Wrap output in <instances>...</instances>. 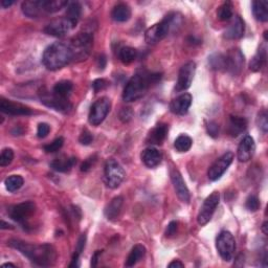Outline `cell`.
Returning <instances> with one entry per match:
<instances>
[{"label": "cell", "instance_id": "6da1fadb", "mask_svg": "<svg viewBox=\"0 0 268 268\" xmlns=\"http://www.w3.org/2000/svg\"><path fill=\"white\" fill-rule=\"evenodd\" d=\"M7 244L12 248L18 250L38 266H51L57 261V250L50 244H33L17 239L10 240Z\"/></svg>", "mask_w": 268, "mask_h": 268}, {"label": "cell", "instance_id": "7a4b0ae2", "mask_svg": "<svg viewBox=\"0 0 268 268\" xmlns=\"http://www.w3.org/2000/svg\"><path fill=\"white\" fill-rule=\"evenodd\" d=\"M162 74L140 72L135 74L125 86L123 99L125 102H135L143 98L153 85L157 84Z\"/></svg>", "mask_w": 268, "mask_h": 268}, {"label": "cell", "instance_id": "3957f363", "mask_svg": "<svg viewBox=\"0 0 268 268\" xmlns=\"http://www.w3.org/2000/svg\"><path fill=\"white\" fill-rule=\"evenodd\" d=\"M74 62L69 42H55L47 46L42 56V63L49 71H58Z\"/></svg>", "mask_w": 268, "mask_h": 268}, {"label": "cell", "instance_id": "277c9868", "mask_svg": "<svg viewBox=\"0 0 268 268\" xmlns=\"http://www.w3.org/2000/svg\"><path fill=\"white\" fill-rule=\"evenodd\" d=\"M66 0H27L21 4L22 12L30 18H39L46 14L59 12L67 6Z\"/></svg>", "mask_w": 268, "mask_h": 268}, {"label": "cell", "instance_id": "5b68a950", "mask_svg": "<svg viewBox=\"0 0 268 268\" xmlns=\"http://www.w3.org/2000/svg\"><path fill=\"white\" fill-rule=\"evenodd\" d=\"M181 23V16L177 13H170L160 22L154 24L145 33L146 42L149 44H156L165 39L171 31H174Z\"/></svg>", "mask_w": 268, "mask_h": 268}, {"label": "cell", "instance_id": "8992f818", "mask_svg": "<svg viewBox=\"0 0 268 268\" xmlns=\"http://www.w3.org/2000/svg\"><path fill=\"white\" fill-rule=\"evenodd\" d=\"M74 62H81L90 56L93 46V35L90 32H81L69 41Z\"/></svg>", "mask_w": 268, "mask_h": 268}, {"label": "cell", "instance_id": "52a82bcc", "mask_svg": "<svg viewBox=\"0 0 268 268\" xmlns=\"http://www.w3.org/2000/svg\"><path fill=\"white\" fill-rule=\"evenodd\" d=\"M216 247H217L218 253L224 261H231L236 250V241L231 232L222 230L216 240Z\"/></svg>", "mask_w": 268, "mask_h": 268}, {"label": "cell", "instance_id": "ba28073f", "mask_svg": "<svg viewBox=\"0 0 268 268\" xmlns=\"http://www.w3.org/2000/svg\"><path fill=\"white\" fill-rule=\"evenodd\" d=\"M105 183L108 188L116 189L123 183L125 178V171L119 163L110 158L105 163Z\"/></svg>", "mask_w": 268, "mask_h": 268}, {"label": "cell", "instance_id": "9c48e42d", "mask_svg": "<svg viewBox=\"0 0 268 268\" xmlns=\"http://www.w3.org/2000/svg\"><path fill=\"white\" fill-rule=\"evenodd\" d=\"M111 109V101L107 97H103L93 103L90 108L88 120L92 126L101 125L108 115Z\"/></svg>", "mask_w": 268, "mask_h": 268}, {"label": "cell", "instance_id": "30bf717a", "mask_svg": "<svg viewBox=\"0 0 268 268\" xmlns=\"http://www.w3.org/2000/svg\"><path fill=\"white\" fill-rule=\"evenodd\" d=\"M39 96H40L41 103L44 104L46 107L53 108L60 112H63V114L69 112L73 108L72 103L69 102L68 99L58 97L53 91L49 92V91L42 89V91L39 92Z\"/></svg>", "mask_w": 268, "mask_h": 268}, {"label": "cell", "instance_id": "8fae6325", "mask_svg": "<svg viewBox=\"0 0 268 268\" xmlns=\"http://www.w3.org/2000/svg\"><path fill=\"white\" fill-rule=\"evenodd\" d=\"M220 194L218 192H213L206 199L203 201L202 206L200 207L199 214L197 216V222L199 226L203 227L210 222L213 215L219 205Z\"/></svg>", "mask_w": 268, "mask_h": 268}, {"label": "cell", "instance_id": "7c38bea8", "mask_svg": "<svg viewBox=\"0 0 268 268\" xmlns=\"http://www.w3.org/2000/svg\"><path fill=\"white\" fill-rule=\"evenodd\" d=\"M244 65V55L239 48H234L224 54V69L231 76H238Z\"/></svg>", "mask_w": 268, "mask_h": 268}, {"label": "cell", "instance_id": "4fadbf2b", "mask_svg": "<svg viewBox=\"0 0 268 268\" xmlns=\"http://www.w3.org/2000/svg\"><path fill=\"white\" fill-rule=\"evenodd\" d=\"M36 211V204L33 201H24L8 207L7 214L10 218L16 222L24 224Z\"/></svg>", "mask_w": 268, "mask_h": 268}, {"label": "cell", "instance_id": "5bb4252c", "mask_svg": "<svg viewBox=\"0 0 268 268\" xmlns=\"http://www.w3.org/2000/svg\"><path fill=\"white\" fill-rule=\"evenodd\" d=\"M196 72V64L193 61H190L181 66L178 73L177 82L175 85V91H184L191 87L194 76Z\"/></svg>", "mask_w": 268, "mask_h": 268}, {"label": "cell", "instance_id": "9a60e30c", "mask_svg": "<svg viewBox=\"0 0 268 268\" xmlns=\"http://www.w3.org/2000/svg\"><path fill=\"white\" fill-rule=\"evenodd\" d=\"M234 160V153L227 152L221 157L216 160L207 171V176L210 180L216 181L221 178V176L226 173V171L230 166V163Z\"/></svg>", "mask_w": 268, "mask_h": 268}, {"label": "cell", "instance_id": "2e32d148", "mask_svg": "<svg viewBox=\"0 0 268 268\" xmlns=\"http://www.w3.org/2000/svg\"><path fill=\"white\" fill-rule=\"evenodd\" d=\"M75 28V25L69 21L66 17H63V18L55 19L49 22L44 29V33L49 35V36L61 38L66 36V35Z\"/></svg>", "mask_w": 268, "mask_h": 268}, {"label": "cell", "instance_id": "e0dca14e", "mask_svg": "<svg viewBox=\"0 0 268 268\" xmlns=\"http://www.w3.org/2000/svg\"><path fill=\"white\" fill-rule=\"evenodd\" d=\"M0 111L5 115H33V110L23 105L20 103H14L5 99H1L0 101Z\"/></svg>", "mask_w": 268, "mask_h": 268}, {"label": "cell", "instance_id": "ac0fdd59", "mask_svg": "<svg viewBox=\"0 0 268 268\" xmlns=\"http://www.w3.org/2000/svg\"><path fill=\"white\" fill-rule=\"evenodd\" d=\"M171 180L173 186H174V189L179 199L185 203H189L190 198H191V196H190V191L178 170L174 169L171 171Z\"/></svg>", "mask_w": 268, "mask_h": 268}, {"label": "cell", "instance_id": "d6986e66", "mask_svg": "<svg viewBox=\"0 0 268 268\" xmlns=\"http://www.w3.org/2000/svg\"><path fill=\"white\" fill-rule=\"evenodd\" d=\"M193 98L190 93L180 94L170 103V110L176 115H185L192 105Z\"/></svg>", "mask_w": 268, "mask_h": 268}, {"label": "cell", "instance_id": "ffe728a7", "mask_svg": "<svg viewBox=\"0 0 268 268\" xmlns=\"http://www.w3.org/2000/svg\"><path fill=\"white\" fill-rule=\"evenodd\" d=\"M231 22L229 25V28L224 32V37L230 40H235L240 39L243 37L244 32H245V23L243 19L241 18L239 15L232 16L230 19Z\"/></svg>", "mask_w": 268, "mask_h": 268}, {"label": "cell", "instance_id": "44dd1931", "mask_svg": "<svg viewBox=\"0 0 268 268\" xmlns=\"http://www.w3.org/2000/svg\"><path fill=\"white\" fill-rule=\"evenodd\" d=\"M256 150V145L254 138L250 135H246L243 140L241 141L238 151H237V156L239 161L241 162H246L250 158L253 157V155Z\"/></svg>", "mask_w": 268, "mask_h": 268}, {"label": "cell", "instance_id": "7402d4cb", "mask_svg": "<svg viewBox=\"0 0 268 268\" xmlns=\"http://www.w3.org/2000/svg\"><path fill=\"white\" fill-rule=\"evenodd\" d=\"M169 132V126L167 124H158L156 127H154L147 136V144L159 146L166 140V137Z\"/></svg>", "mask_w": 268, "mask_h": 268}, {"label": "cell", "instance_id": "603a6c76", "mask_svg": "<svg viewBox=\"0 0 268 268\" xmlns=\"http://www.w3.org/2000/svg\"><path fill=\"white\" fill-rule=\"evenodd\" d=\"M247 128V120L245 117L230 115L228 124V132L230 136L237 137Z\"/></svg>", "mask_w": 268, "mask_h": 268}, {"label": "cell", "instance_id": "cb8c5ba5", "mask_svg": "<svg viewBox=\"0 0 268 268\" xmlns=\"http://www.w3.org/2000/svg\"><path fill=\"white\" fill-rule=\"evenodd\" d=\"M162 159V155L161 153L155 148H147L142 152V161L144 162V165L146 167H148L150 169L157 167L159 163L161 162Z\"/></svg>", "mask_w": 268, "mask_h": 268}, {"label": "cell", "instance_id": "d4e9b609", "mask_svg": "<svg viewBox=\"0 0 268 268\" xmlns=\"http://www.w3.org/2000/svg\"><path fill=\"white\" fill-rule=\"evenodd\" d=\"M124 203V198L122 196H117L115 197L112 199L107 206L105 207V216L108 220H115L117 218V216L119 215L120 210H122V206Z\"/></svg>", "mask_w": 268, "mask_h": 268}, {"label": "cell", "instance_id": "484cf974", "mask_svg": "<svg viewBox=\"0 0 268 268\" xmlns=\"http://www.w3.org/2000/svg\"><path fill=\"white\" fill-rule=\"evenodd\" d=\"M76 163H77V158L76 157L62 156V157L57 158V159L51 161L50 168L53 169L54 171H56V172L66 173L68 171H71L75 167Z\"/></svg>", "mask_w": 268, "mask_h": 268}, {"label": "cell", "instance_id": "4316f807", "mask_svg": "<svg viewBox=\"0 0 268 268\" xmlns=\"http://www.w3.org/2000/svg\"><path fill=\"white\" fill-rule=\"evenodd\" d=\"M111 17L116 22H126L131 17V8L127 3H118L112 10Z\"/></svg>", "mask_w": 268, "mask_h": 268}, {"label": "cell", "instance_id": "83f0119b", "mask_svg": "<svg viewBox=\"0 0 268 268\" xmlns=\"http://www.w3.org/2000/svg\"><path fill=\"white\" fill-rule=\"evenodd\" d=\"M267 61V50L266 46L262 45L260 48L258 49L257 54L252 59V61L249 63V68L252 72H260L261 69L265 66Z\"/></svg>", "mask_w": 268, "mask_h": 268}, {"label": "cell", "instance_id": "f1b7e54d", "mask_svg": "<svg viewBox=\"0 0 268 268\" xmlns=\"http://www.w3.org/2000/svg\"><path fill=\"white\" fill-rule=\"evenodd\" d=\"M81 15H82V5L79 2L77 1L68 2L65 17L75 25V27H77V22H79Z\"/></svg>", "mask_w": 268, "mask_h": 268}, {"label": "cell", "instance_id": "f546056e", "mask_svg": "<svg viewBox=\"0 0 268 268\" xmlns=\"http://www.w3.org/2000/svg\"><path fill=\"white\" fill-rule=\"evenodd\" d=\"M145 255H146V247L142 244L135 245L131 249V252H130V254H129L128 258L126 259L125 266L126 267L134 266L135 264H137L142 260V259L145 257Z\"/></svg>", "mask_w": 268, "mask_h": 268}, {"label": "cell", "instance_id": "4dcf8cb0", "mask_svg": "<svg viewBox=\"0 0 268 268\" xmlns=\"http://www.w3.org/2000/svg\"><path fill=\"white\" fill-rule=\"evenodd\" d=\"M252 5L255 18L261 22H266L268 20V2L266 0L254 1Z\"/></svg>", "mask_w": 268, "mask_h": 268}, {"label": "cell", "instance_id": "1f68e13d", "mask_svg": "<svg viewBox=\"0 0 268 268\" xmlns=\"http://www.w3.org/2000/svg\"><path fill=\"white\" fill-rule=\"evenodd\" d=\"M74 84L71 81H60L58 82L53 88V92L58 97H61L64 99H68L69 94L73 91Z\"/></svg>", "mask_w": 268, "mask_h": 268}, {"label": "cell", "instance_id": "d6a6232c", "mask_svg": "<svg viewBox=\"0 0 268 268\" xmlns=\"http://www.w3.org/2000/svg\"><path fill=\"white\" fill-rule=\"evenodd\" d=\"M137 57V50L131 46H123L118 50V59L123 64L132 63Z\"/></svg>", "mask_w": 268, "mask_h": 268}, {"label": "cell", "instance_id": "836d02e7", "mask_svg": "<svg viewBox=\"0 0 268 268\" xmlns=\"http://www.w3.org/2000/svg\"><path fill=\"white\" fill-rule=\"evenodd\" d=\"M192 144H193V141L191 137L186 134H181L175 140L174 147L177 152L183 153V152H188L190 149H191Z\"/></svg>", "mask_w": 268, "mask_h": 268}, {"label": "cell", "instance_id": "e575fe53", "mask_svg": "<svg viewBox=\"0 0 268 268\" xmlns=\"http://www.w3.org/2000/svg\"><path fill=\"white\" fill-rule=\"evenodd\" d=\"M232 8H234V6H232V3L230 1H227L220 5L217 11L218 19L221 21H230L232 18V16H234Z\"/></svg>", "mask_w": 268, "mask_h": 268}, {"label": "cell", "instance_id": "d590c367", "mask_svg": "<svg viewBox=\"0 0 268 268\" xmlns=\"http://www.w3.org/2000/svg\"><path fill=\"white\" fill-rule=\"evenodd\" d=\"M85 244H86V235L83 234L81 235V237L79 238V240H77V246H76V249H75V254H74V257H73V260H72V263L69 264V267H79V258L82 254V252L85 248Z\"/></svg>", "mask_w": 268, "mask_h": 268}, {"label": "cell", "instance_id": "8d00e7d4", "mask_svg": "<svg viewBox=\"0 0 268 268\" xmlns=\"http://www.w3.org/2000/svg\"><path fill=\"white\" fill-rule=\"evenodd\" d=\"M24 180L20 175H12L4 181L5 188L8 192H16L23 186Z\"/></svg>", "mask_w": 268, "mask_h": 268}, {"label": "cell", "instance_id": "74e56055", "mask_svg": "<svg viewBox=\"0 0 268 268\" xmlns=\"http://www.w3.org/2000/svg\"><path fill=\"white\" fill-rule=\"evenodd\" d=\"M210 66L215 71H223L224 69V54H213L209 58Z\"/></svg>", "mask_w": 268, "mask_h": 268}, {"label": "cell", "instance_id": "f35d334b", "mask_svg": "<svg viewBox=\"0 0 268 268\" xmlns=\"http://www.w3.org/2000/svg\"><path fill=\"white\" fill-rule=\"evenodd\" d=\"M14 159V151L11 148H5L1 151L0 154V166L1 167H7L11 165Z\"/></svg>", "mask_w": 268, "mask_h": 268}, {"label": "cell", "instance_id": "ab89813d", "mask_svg": "<svg viewBox=\"0 0 268 268\" xmlns=\"http://www.w3.org/2000/svg\"><path fill=\"white\" fill-rule=\"evenodd\" d=\"M64 144V138L63 137H58L56 138L55 141L51 142L50 144L44 146V151L46 153H55L57 151H59L60 149L63 147Z\"/></svg>", "mask_w": 268, "mask_h": 268}, {"label": "cell", "instance_id": "60d3db41", "mask_svg": "<svg viewBox=\"0 0 268 268\" xmlns=\"http://www.w3.org/2000/svg\"><path fill=\"white\" fill-rule=\"evenodd\" d=\"M245 206L249 212H257L259 210V207H260V201H259L257 196L250 195L246 199Z\"/></svg>", "mask_w": 268, "mask_h": 268}, {"label": "cell", "instance_id": "b9f144b4", "mask_svg": "<svg viewBox=\"0 0 268 268\" xmlns=\"http://www.w3.org/2000/svg\"><path fill=\"white\" fill-rule=\"evenodd\" d=\"M119 119L122 120L123 123H129L133 117V110L131 108H122L119 111Z\"/></svg>", "mask_w": 268, "mask_h": 268}, {"label": "cell", "instance_id": "7bdbcfd3", "mask_svg": "<svg viewBox=\"0 0 268 268\" xmlns=\"http://www.w3.org/2000/svg\"><path fill=\"white\" fill-rule=\"evenodd\" d=\"M91 86H92L94 92L98 93L101 90L106 89L109 86V82L107 80H105V79H97V80H94L92 82Z\"/></svg>", "mask_w": 268, "mask_h": 268}, {"label": "cell", "instance_id": "ee69618b", "mask_svg": "<svg viewBox=\"0 0 268 268\" xmlns=\"http://www.w3.org/2000/svg\"><path fill=\"white\" fill-rule=\"evenodd\" d=\"M97 160H98L97 155H92V156H89L87 159H85L84 162L82 163L81 171L82 172H88L94 165H96Z\"/></svg>", "mask_w": 268, "mask_h": 268}, {"label": "cell", "instance_id": "f6af8a7d", "mask_svg": "<svg viewBox=\"0 0 268 268\" xmlns=\"http://www.w3.org/2000/svg\"><path fill=\"white\" fill-rule=\"evenodd\" d=\"M92 141H93L92 134L87 130V129H84L79 137V142L84 146H88L92 143Z\"/></svg>", "mask_w": 268, "mask_h": 268}, {"label": "cell", "instance_id": "bcb514c9", "mask_svg": "<svg viewBox=\"0 0 268 268\" xmlns=\"http://www.w3.org/2000/svg\"><path fill=\"white\" fill-rule=\"evenodd\" d=\"M50 131V126L46 123H41L38 126V130H37V135L39 138H44L48 135Z\"/></svg>", "mask_w": 268, "mask_h": 268}, {"label": "cell", "instance_id": "7dc6e473", "mask_svg": "<svg viewBox=\"0 0 268 268\" xmlns=\"http://www.w3.org/2000/svg\"><path fill=\"white\" fill-rule=\"evenodd\" d=\"M259 127L261 128V130L266 133L268 130V122H267V114L266 111H263L262 114L259 115Z\"/></svg>", "mask_w": 268, "mask_h": 268}, {"label": "cell", "instance_id": "c3c4849f", "mask_svg": "<svg viewBox=\"0 0 268 268\" xmlns=\"http://www.w3.org/2000/svg\"><path fill=\"white\" fill-rule=\"evenodd\" d=\"M207 133L214 138L217 137L219 135V125L216 124L215 122H211L207 125Z\"/></svg>", "mask_w": 268, "mask_h": 268}, {"label": "cell", "instance_id": "681fc988", "mask_svg": "<svg viewBox=\"0 0 268 268\" xmlns=\"http://www.w3.org/2000/svg\"><path fill=\"white\" fill-rule=\"evenodd\" d=\"M177 229H178V223L176 221H171L169 223L168 228H167L166 236L167 237H172L173 235H175L176 231H177Z\"/></svg>", "mask_w": 268, "mask_h": 268}, {"label": "cell", "instance_id": "f907efd6", "mask_svg": "<svg viewBox=\"0 0 268 268\" xmlns=\"http://www.w3.org/2000/svg\"><path fill=\"white\" fill-rule=\"evenodd\" d=\"M97 62H98V67L101 69V71H103L104 68L106 67V63H107V59L106 57L104 56V55H100L98 57V60H97Z\"/></svg>", "mask_w": 268, "mask_h": 268}, {"label": "cell", "instance_id": "816d5d0a", "mask_svg": "<svg viewBox=\"0 0 268 268\" xmlns=\"http://www.w3.org/2000/svg\"><path fill=\"white\" fill-rule=\"evenodd\" d=\"M100 255H102V250H97V252L93 254V256L91 257V262H90L91 267H96L98 265Z\"/></svg>", "mask_w": 268, "mask_h": 268}, {"label": "cell", "instance_id": "f5cc1de1", "mask_svg": "<svg viewBox=\"0 0 268 268\" xmlns=\"http://www.w3.org/2000/svg\"><path fill=\"white\" fill-rule=\"evenodd\" d=\"M14 3H15L14 0H1V3H0V4H1V6L3 8H7L8 6H11Z\"/></svg>", "mask_w": 268, "mask_h": 268}, {"label": "cell", "instance_id": "db71d44e", "mask_svg": "<svg viewBox=\"0 0 268 268\" xmlns=\"http://www.w3.org/2000/svg\"><path fill=\"white\" fill-rule=\"evenodd\" d=\"M185 264L183 262H180L179 260H175V261H173L169 264V267L170 268H174V267H184Z\"/></svg>", "mask_w": 268, "mask_h": 268}, {"label": "cell", "instance_id": "11a10c76", "mask_svg": "<svg viewBox=\"0 0 268 268\" xmlns=\"http://www.w3.org/2000/svg\"><path fill=\"white\" fill-rule=\"evenodd\" d=\"M1 229L2 230H8V229H10V230H12L13 229V227L11 226V224H8V223H6L5 221H1Z\"/></svg>", "mask_w": 268, "mask_h": 268}, {"label": "cell", "instance_id": "9f6ffc18", "mask_svg": "<svg viewBox=\"0 0 268 268\" xmlns=\"http://www.w3.org/2000/svg\"><path fill=\"white\" fill-rule=\"evenodd\" d=\"M267 221H265L264 223H263V226H262V230H263V232H264V234L265 235H267L268 234V230H267Z\"/></svg>", "mask_w": 268, "mask_h": 268}, {"label": "cell", "instance_id": "6f0895ef", "mask_svg": "<svg viewBox=\"0 0 268 268\" xmlns=\"http://www.w3.org/2000/svg\"><path fill=\"white\" fill-rule=\"evenodd\" d=\"M7 266H13V267H15V265L12 264V263H4V264H2V267H7Z\"/></svg>", "mask_w": 268, "mask_h": 268}]
</instances>
